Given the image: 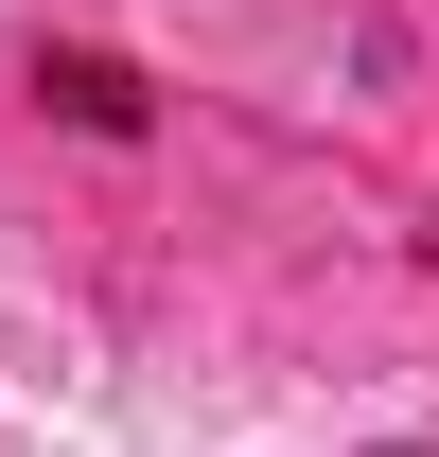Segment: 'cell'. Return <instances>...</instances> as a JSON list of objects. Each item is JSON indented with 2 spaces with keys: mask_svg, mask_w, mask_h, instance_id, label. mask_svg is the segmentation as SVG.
Returning a JSON list of instances; mask_svg holds the SVG:
<instances>
[{
  "mask_svg": "<svg viewBox=\"0 0 439 457\" xmlns=\"http://www.w3.org/2000/svg\"><path fill=\"white\" fill-rule=\"evenodd\" d=\"M54 106H70V123H106V141H123V123H141V88H123L106 54H54Z\"/></svg>",
  "mask_w": 439,
  "mask_h": 457,
  "instance_id": "6da1fadb",
  "label": "cell"
},
{
  "mask_svg": "<svg viewBox=\"0 0 439 457\" xmlns=\"http://www.w3.org/2000/svg\"><path fill=\"white\" fill-rule=\"evenodd\" d=\"M386 457H404V440H386Z\"/></svg>",
  "mask_w": 439,
  "mask_h": 457,
  "instance_id": "7a4b0ae2",
  "label": "cell"
}]
</instances>
